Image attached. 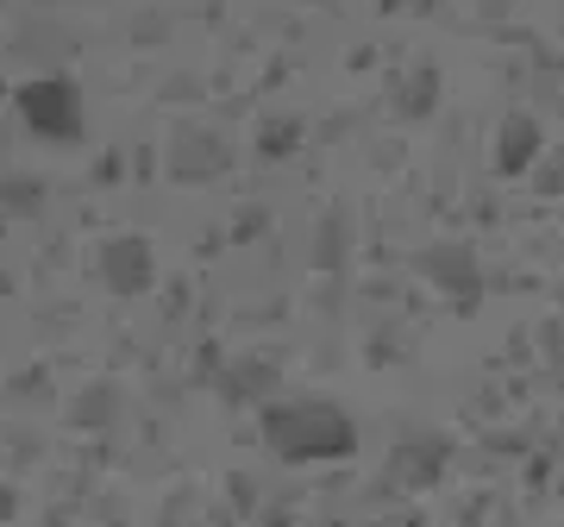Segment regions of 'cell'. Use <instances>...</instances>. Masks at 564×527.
<instances>
[{
  "mask_svg": "<svg viewBox=\"0 0 564 527\" xmlns=\"http://www.w3.org/2000/svg\"><path fill=\"white\" fill-rule=\"evenodd\" d=\"M533 144H540L533 120H508V151H496V158H502V170H521V163L533 158Z\"/></svg>",
  "mask_w": 564,
  "mask_h": 527,
  "instance_id": "4",
  "label": "cell"
},
{
  "mask_svg": "<svg viewBox=\"0 0 564 527\" xmlns=\"http://www.w3.org/2000/svg\"><path fill=\"white\" fill-rule=\"evenodd\" d=\"M25 120L39 126V132H51L57 126V139H76L82 120H76V95H69V82H32L25 88Z\"/></svg>",
  "mask_w": 564,
  "mask_h": 527,
  "instance_id": "2",
  "label": "cell"
},
{
  "mask_svg": "<svg viewBox=\"0 0 564 527\" xmlns=\"http://www.w3.org/2000/svg\"><path fill=\"white\" fill-rule=\"evenodd\" d=\"M101 264H107V283H113V289H144V283H151V245H139V239L107 245Z\"/></svg>",
  "mask_w": 564,
  "mask_h": 527,
  "instance_id": "3",
  "label": "cell"
},
{
  "mask_svg": "<svg viewBox=\"0 0 564 527\" xmlns=\"http://www.w3.org/2000/svg\"><path fill=\"white\" fill-rule=\"evenodd\" d=\"M263 433H270V447H276L282 459H345V452L358 447L351 421L326 402L270 408V415H263Z\"/></svg>",
  "mask_w": 564,
  "mask_h": 527,
  "instance_id": "1",
  "label": "cell"
}]
</instances>
